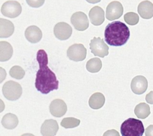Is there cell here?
<instances>
[{
  "label": "cell",
  "mask_w": 153,
  "mask_h": 136,
  "mask_svg": "<svg viewBox=\"0 0 153 136\" xmlns=\"http://www.w3.org/2000/svg\"><path fill=\"white\" fill-rule=\"evenodd\" d=\"M36 60L39 65L35 82L36 90L43 94H48L52 90H58L59 80L48 67V54L44 49H39L37 52Z\"/></svg>",
  "instance_id": "1"
},
{
  "label": "cell",
  "mask_w": 153,
  "mask_h": 136,
  "mask_svg": "<svg viewBox=\"0 0 153 136\" xmlns=\"http://www.w3.org/2000/svg\"><path fill=\"white\" fill-rule=\"evenodd\" d=\"M128 27L120 21L109 23L104 30V40L112 46H121L126 44L130 38Z\"/></svg>",
  "instance_id": "2"
},
{
  "label": "cell",
  "mask_w": 153,
  "mask_h": 136,
  "mask_svg": "<svg viewBox=\"0 0 153 136\" xmlns=\"http://www.w3.org/2000/svg\"><path fill=\"white\" fill-rule=\"evenodd\" d=\"M120 132L123 136H142L145 129L142 121L131 118L122 124Z\"/></svg>",
  "instance_id": "3"
},
{
  "label": "cell",
  "mask_w": 153,
  "mask_h": 136,
  "mask_svg": "<svg viewBox=\"0 0 153 136\" xmlns=\"http://www.w3.org/2000/svg\"><path fill=\"white\" fill-rule=\"evenodd\" d=\"M2 93L7 99L15 101L20 99L23 93V89L19 83L14 81H8L2 87Z\"/></svg>",
  "instance_id": "4"
},
{
  "label": "cell",
  "mask_w": 153,
  "mask_h": 136,
  "mask_svg": "<svg viewBox=\"0 0 153 136\" xmlns=\"http://www.w3.org/2000/svg\"><path fill=\"white\" fill-rule=\"evenodd\" d=\"M91 52L95 56L104 58L109 54V46L101 37H94L89 44Z\"/></svg>",
  "instance_id": "5"
},
{
  "label": "cell",
  "mask_w": 153,
  "mask_h": 136,
  "mask_svg": "<svg viewBox=\"0 0 153 136\" xmlns=\"http://www.w3.org/2000/svg\"><path fill=\"white\" fill-rule=\"evenodd\" d=\"M1 12L5 17H9V18H15L21 14L22 6L18 2L8 1L2 5Z\"/></svg>",
  "instance_id": "6"
},
{
  "label": "cell",
  "mask_w": 153,
  "mask_h": 136,
  "mask_svg": "<svg viewBox=\"0 0 153 136\" xmlns=\"http://www.w3.org/2000/svg\"><path fill=\"white\" fill-rule=\"evenodd\" d=\"M86 47L81 43H76L68 49L67 56L70 60L74 61H82L86 57Z\"/></svg>",
  "instance_id": "7"
},
{
  "label": "cell",
  "mask_w": 153,
  "mask_h": 136,
  "mask_svg": "<svg viewBox=\"0 0 153 136\" xmlns=\"http://www.w3.org/2000/svg\"><path fill=\"white\" fill-rule=\"evenodd\" d=\"M71 22L74 28L77 31H85L89 28V23L88 17L81 11L76 12L71 17Z\"/></svg>",
  "instance_id": "8"
},
{
  "label": "cell",
  "mask_w": 153,
  "mask_h": 136,
  "mask_svg": "<svg viewBox=\"0 0 153 136\" xmlns=\"http://www.w3.org/2000/svg\"><path fill=\"white\" fill-rule=\"evenodd\" d=\"M123 14V6L118 1L111 2L107 7L106 17L110 21L120 18Z\"/></svg>",
  "instance_id": "9"
},
{
  "label": "cell",
  "mask_w": 153,
  "mask_h": 136,
  "mask_svg": "<svg viewBox=\"0 0 153 136\" xmlns=\"http://www.w3.org/2000/svg\"><path fill=\"white\" fill-rule=\"evenodd\" d=\"M54 35L60 40H68L72 35V28L68 23L61 22L57 23L53 29Z\"/></svg>",
  "instance_id": "10"
},
{
  "label": "cell",
  "mask_w": 153,
  "mask_h": 136,
  "mask_svg": "<svg viewBox=\"0 0 153 136\" xmlns=\"http://www.w3.org/2000/svg\"><path fill=\"white\" fill-rule=\"evenodd\" d=\"M131 87L134 93L137 95L143 94L146 92L148 87V81L146 77L143 76H137L132 79Z\"/></svg>",
  "instance_id": "11"
},
{
  "label": "cell",
  "mask_w": 153,
  "mask_h": 136,
  "mask_svg": "<svg viewBox=\"0 0 153 136\" xmlns=\"http://www.w3.org/2000/svg\"><path fill=\"white\" fill-rule=\"evenodd\" d=\"M50 112L53 116L62 118L67 112V105L62 99H54L50 105Z\"/></svg>",
  "instance_id": "12"
},
{
  "label": "cell",
  "mask_w": 153,
  "mask_h": 136,
  "mask_svg": "<svg viewBox=\"0 0 153 136\" xmlns=\"http://www.w3.org/2000/svg\"><path fill=\"white\" fill-rule=\"evenodd\" d=\"M25 37L30 43H38L42 38V32L38 26H29L25 31Z\"/></svg>",
  "instance_id": "13"
},
{
  "label": "cell",
  "mask_w": 153,
  "mask_h": 136,
  "mask_svg": "<svg viewBox=\"0 0 153 136\" xmlns=\"http://www.w3.org/2000/svg\"><path fill=\"white\" fill-rule=\"evenodd\" d=\"M89 17L94 26H100L104 22V11L101 7L95 6L89 11Z\"/></svg>",
  "instance_id": "14"
},
{
  "label": "cell",
  "mask_w": 153,
  "mask_h": 136,
  "mask_svg": "<svg viewBox=\"0 0 153 136\" xmlns=\"http://www.w3.org/2000/svg\"><path fill=\"white\" fill-rule=\"evenodd\" d=\"M139 15L142 18L149 20L153 17V4L151 2L146 0L139 4L137 8Z\"/></svg>",
  "instance_id": "15"
},
{
  "label": "cell",
  "mask_w": 153,
  "mask_h": 136,
  "mask_svg": "<svg viewBox=\"0 0 153 136\" xmlns=\"http://www.w3.org/2000/svg\"><path fill=\"white\" fill-rule=\"evenodd\" d=\"M59 130L58 123L55 120H47L42 124L41 133L42 135H56Z\"/></svg>",
  "instance_id": "16"
},
{
  "label": "cell",
  "mask_w": 153,
  "mask_h": 136,
  "mask_svg": "<svg viewBox=\"0 0 153 136\" xmlns=\"http://www.w3.org/2000/svg\"><path fill=\"white\" fill-rule=\"evenodd\" d=\"M14 32V26L8 20L0 18V38H7L12 35Z\"/></svg>",
  "instance_id": "17"
},
{
  "label": "cell",
  "mask_w": 153,
  "mask_h": 136,
  "mask_svg": "<svg viewBox=\"0 0 153 136\" xmlns=\"http://www.w3.org/2000/svg\"><path fill=\"white\" fill-rule=\"evenodd\" d=\"M12 55V46L7 41H0V61L4 62L8 61Z\"/></svg>",
  "instance_id": "18"
},
{
  "label": "cell",
  "mask_w": 153,
  "mask_h": 136,
  "mask_svg": "<svg viewBox=\"0 0 153 136\" xmlns=\"http://www.w3.org/2000/svg\"><path fill=\"white\" fill-rule=\"evenodd\" d=\"M105 103V97L101 93H95L89 99V106L91 109H99L103 107Z\"/></svg>",
  "instance_id": "19"
},
{
  "label": "cell",
  "mask_w": 153,
  "mask_h": 136,
  "mask_svg": "<svg viewBox=\"0 0 153 136\" xmlns=\"http://www.w3.org/2000/svg\"><path fill=\"white\" fill-rule=\"evenodd\" d=\"M19 124V121L17 117L15 115L11 113L6 114L2 118V125L7 129H14Z\"/></svg>",
  "instance_id": "20"
},
{
  "label": "cell",
  "mask_w": 153,
  "mask_h": 136,
  "mask_svg": "<svg viewBox=\"0 0 153 136\" xmlns=\"http://www.w3.org/2000/svg\"><path fill=\"white\" fill-rule=\"evenodd\" d=\"M150 107L146 103H141L138 104L134 109V114L137 118L140 119H146L150 115Z\"/></svg>",
  "instance_id": "21"
},
{
  "label": "cell",
  "mask_w": 153,
  "mask_h": 136,
  "mask_svg": "<svg viewBox=\"0 0 153 136\" xmlns=\"http://www.w3.org/2000/svg\"><path fill=\"white\" fill-rule=\"evenodd\" d=\"M102 67V62L99 58H93L86 63V70L90 73H98Z\"/></svg>",
  "instance_id": "22"
},
{
  "label": "cell",
  "mask_w": 153,
  "mask_h": 136,
  "mask_svg": "<svg viewBox=\"0 0 153 136\" xmlns=\"http://www.w3.org/2000/svg\"><path fill=\"white\" fill-rule=\"evenodd\" d=\"M80 124V121L74 118H66L61 122V126L65 129H71L78 126Z\"/></svg>",
  "instance_id": "23"
},
{
  "label": "cell",
  "mask_w": 153,
  "mask_h": 136,
  "mask_svg": "<svg viewBox=\"0 0 153 136\" xmlns=\"http://www.w3.org/2000/svg\"><path fill=\"white\" fill-rule=\"evenodd\" d=\"M9 74L12 78L22 79L25 76V71L20 66H14L10 70Z\"/></svg>",
  "instance_id": "24"
},
{
  "label": "cell",
  "mask_w": 153,
  "mask_h": 136,
  "mask_svg": "<svg viewBox=\"0 0 153 136\" xmlns=\"http://www.w3.org/2000/svg\"><path fill=\"white\" fill-rule=\"evenodd\" d=\"M124 20L127 24L134 26L139 22V16L134 12L126 13L124 16Z\"/></svg>",
  "instance_id": "25"
},
{
  "label": "cell",
  "mask_w": 153,
  "mask_h": 136,
  "mask_svg": "<svg viewBox=\"0 0 153 136\" xmlns=\"http://www.w3.org/2000/svg\"><path fill=\"white\" fill-rule=\"evenodd\" d=\"M45 0H26L28 5L32 8H40L45 4Z\"/></svg>",
  "instance_id": "26"
},
{
  "label": "cell",
  "mask_w": 153,
  "mask_h": 136,
  "mask_svg": "<svg viewBox=\"0 0 153 136\" xmlns=\"http://www.w3.org/2000/svg\"><path fill=\"white\" fill-rule=\"evenodd\" d=\"M7 76V73L5 71V70L2 67H0V84L5 79Z\"/></svg>",
  "instance_id": "27"
},
{
  "label": "cell",
  "mask_w": 153,
  "mask_h": 136,
  "mask_svg": "<svg viewBox=\"0 0 153 136\" xmlns=\"http://www.w3.org/2000/svg\"><path fill=\"white\" fill-rule=\"evenodd\" d=\"M146 101L149 104L153 105V90L152 91H150L146 96Z\"/></svg>",
  "instance_id": "28"
},
{
  "label": "cell",
  "mask_w": 153,
  "mask_h": 136,
  "mask_svg": "<svg viewBox=\"0 0 153 136\" xmlns=\"http://www.w3.org/2000/svg\"><path fill=\"white\" fill-rule=\"evenodd\" d=\"M145 135L147 136L153 135V125H150L146 129V131L144 132Z\"/></svg>",
  "instance_id": "29"
},
{
  "label": "cell",
  "mask_w": 153,
  "mask_h": 136,
  "mask_svg": "<svg viewBox=\"0 0 153 136\" xmlns=\"http://www.w3.org/2000/svg\"><path fill=\"white\" fill-rule=\"evenodd\" d=\"M5 103H4V102L2 100V99H0V113L5 110Z\"/></svg>",
  "instance_id": "30"
},
{
  "label": "cell",
  "mask_w": 153,
  "mask_h": 136,
  "mask_svg": "<svg viewBox=\"0 0 153 136\" xmlns=\"http://www.w3.org/2000/svg\"><path fill=\"white\" fill-rule=\"evenodd\" d=\"M86 1L90 4H96L101 2V0H86Z\"/></svg>",
  "instance_id": "31"
},
{
  "label": "cell",
  "mask_w": 153,
  "mask_h": 136,
  "mask_svg": "<svg viewBox=\"0 0 153 136\" xmlns=\"http://www.w3.org/2000/svg\"><path fill=\"white\" fill-rule=\"evenodd\" d=\"M112 133H113H113H116V134H117V135H119V133L117 132V131H115V130H110V131H108V132H107L104 133V135H111Z\"/></svg>",
  "instance_id": "32"
}]
</instances>
